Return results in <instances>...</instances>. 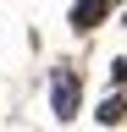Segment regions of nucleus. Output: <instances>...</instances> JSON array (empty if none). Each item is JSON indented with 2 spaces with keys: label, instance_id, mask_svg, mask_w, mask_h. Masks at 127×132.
Segmentation results:
<instances>
[{
  "label": "nucleus",
  "instance_id": "obj_1",
  "mask_svg": "<svg viewBox=\"0 0 127 132\" xmlns=\"http://www.w3.org/2000/svg\"><path fill=\"white\" fill-rule=\"evenodd\" d=\"M50 110H55V121H72L77 116V72L72 66H55V77H50Z\"/></svg>",
  "mask_w": 127,
  "mask_h": 132
},
{
  "label": "nucleus",
  "instance_id": "obj_2",
  "mask_svg": "<svg viewBox=\"0 0 127 132\" xmlns=\"http://www.w3.org/2000/svg\"><path fill=\"white\" fill-rule=\"evenodd\" d=\"M105 11H110L105 0H77V6H72V28H77V33L100 28V22H105Z\"/></svg>",
  "mask_w": 127,
  "mask_h": 132
},
{
  "label": "nucleus",
  "instance_id": "obj_3",
  "mask_svg": "<svg viewBox=\"0 0 127 132\" xmlns=\"http://www.w3.org/2000/svg\"><path fill=\"white\" fill-rule=\"evenodd\" d=\"M122 116H127V94H110V99H105V105H100V110H94V121H100V127H116V121H122Z\"/></svg>",
  "mask_w": 127,
  "mask_h": 132
}]
</instances>
